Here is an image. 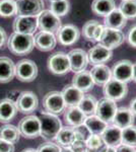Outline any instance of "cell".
Wrapping results in <instances>:
<instances>
[{"mask_svg":"<svg viewBox=\"0 0 136 152\" xmlns=\"http://www.w3.org/2000/svg\"><path fill=\"white\" fill-rule=\"evenodd\" d=\"M7 47L14 55H28L35 48V38L33 35L13 33L7 39Z\"/></svg>","mask_w":136,"mask_h":152,"instance_id":"1","label":"cell"},{"mask_svg":"<svg viewBox=\"0 0 136 152\" xmlns=\"http://www.w3.org/2000/svg\"><path fill=\"white\" fill-rule=\"evenodd\" d=\"M41 124V136L47 140L55 139L57 134L62 128V123L57 115L50 114L47 112H41L39 117Z\"/></svg>","mask_w":136,"mask_h":152,"instance_id":"2","label":"cell"},{"mask_svg":"<svg viewBox=\"0 0 136 152\" xmlns=\"http://www.w3.org/2000/svg\"><path fill=\"white\" fill-rule=\"evenodd\" d=\"M18 130L21 136L28 139H34L41 136V124L39 117L31 115L21 120L18 124Z\"/></svg>","mask_w":136,"mask_h":152,"instance_id":"3","label":"cell"},{"mask_svg":"<svg viewBox=\"0 0 136 152\" xmlns=\"http://www.w3.org/2000/svg\"><path fill=\"white\" fill-rule=\"evenodd\" d=\"M103 92L106 99H109L114 102H118L127 95L128 86L127 83L119 81L117 79L111 78L109 81L103 86Z\"/></svg>","mask_w":136,"mask_h":152,"instance_id":"4","label":"cell"},{"mask_svg":"<svg viewBox=\"0 0 136 152\" xmlns=\"http://www.w3.org/2000/svg\"><path fill=\"white\" fill-rule=\"evenodd\" d=\"M15 76L23 82H32L38 76V66L29 59H23L15 65Z\"/></svg>","mask_w":136,"mask_h":152,"instance_id":"5","label":"cell"},{"mask_svg":"<svg viewBox=\"0 0 136 152\" xmlns=\"http://www.w3.org/2000/svg\"><path fill=\"white\" fill-rule=\"evenodd\" d=\"M61 19L51 10H43L38 15V28L42 31L55 34L61 28Z\"/></svg>","mask_w":136,"mask_h":152,"instance_id":"6","label":"cell"},{"mask_svg":"<svg viewBox=\"0 0 136 152\" xmlns=\"http://www.w3.org/2000/svg\"><path fill=\"white\" fill-rule=\"evenodd\" d=\"M43 107L45 112L53 115H59L65 111L66 104L61 91L48 92L43 99Z\"/></svg>","mask_w":136,"mask_h":152,"instance_id":"7","label":"cell"},{"mask_svg":"<svg viewBox=\"0 0 136 152\" xmlns=\"http://www.w3.org/2000/svg\"><path fill=\"white\" fill-rule=\"evenodd\" d=\"M48 68L53 74L63 75L70 71L67 54L63 52H57L51 55L48 59Z\"/></svg>","mask_w":136,"mask_h":152,"instance_id":"8","label":"cell"},{"mask_svg":"<svg viewBox=\"0 0 136 152\" xmlns=\"http://www.w3.org/2000/svg\"><path fill=\"white\" fill-rule=\"evenodd\" d=\"M44 10L43 0H17L16 14L21 16H38Z\"/></svg>","mask_w":136,"mask_h":152,"instance_id":"9","label":"cell"},{"mask_svg":"<svg viewBox=\"0 0 136 152\" xmlns=\"http://www.w3.org/2000/svg\"><path fill=\"white\" fill-rule=\"evenodd\" d=\"M125 41L124 34L119 29L111 28L108 26H104L103 34L101 36L100 42L101 45L105 46L106 48L113 50V49L119 47Z\"/></svg>","mask_w":136,"mask_h":152,"instance_id":"10","label":"cell"},{"mask_svg":"<svg viewBox=\"0 0 136 152\" xmlns=\"http://www.w3.org/2000/svg\"><path fill=\"white\" fill-rule=\"evenodd\" d=\"M117 104L116 102L111 100L109 99L104 97L100 102H98V105H96V116L106 122L107 124H112L113 119L115 117V114L117 112Z\"/></svg>","mask_w":136,"mask_h":152,"instance_id":"11","label":"cell"},{"mask_svg":"<svg viewBox=\"0 0 136 152\" xmlns=\"http://www.w3.org/2000/svg\"><path fill=\"white\" fill-rule=\"evenodd\" d=\"M13 31L17 34L33 35L38 28V16H21L13 20Z\"/></svg>","mask_w":136,"mask_h":152,"instance_id":"12","label":"cell"},{"mask_svg":"<svg viewBox=\"0 0 136 152\" xmlns=\"http://www.w3.org/2000/svg\"><path fill=\"white\" fill-rule=\"evenodd\" d=\"M17 111L23 114H31L38 107L39 99L32 91H23L18 95L15 102Z\"/></svg>","mask_w":136,"mask_h":152,"instance_id":"13","label":"cell"},{"mask_svg":"<svg viewBox=\"0 0 136 152\" xmlns=\"http://www.w3.org/2000/svg\"><path fill=\"white\" fill-rule=\"evenodd\" d=\"M70 71L74 73H78L85 70L88 65L87 53L82 49H73L67 54Z\"/></svg>","mask_w":136,"mask_h":152,"instance_id":"14","label":"cell"},{"mask_svg":"<svg viewBox=\"0 0 136 152\" xmlns=\"http://www.w3.org/2000/svg\"><path fill=\"white\" fill-rule=\"evenodd\" d=\"M111 71H112V78L127 83L132 80L133 63L129 60H121L113 66Z\"/></svg>","mask_w":136,"mask_h":152,"instance_id":"15","label":"cell"},{"mask_svg":"<svg viewBox=\"0 0 136 152\" xmlns=\"http://www.w3.org/2000/svg\"><path fill=\"white\" fill-rule=\"evenodd\" d=\"M79 37V29L73 24H66L64 26H61V28L56 33V39L63 46L73 45L78 41Z\"/></svg>","mask_w":136,"mask_h":152,"instance_id":"16","label":"cell"},{"mask_svg":"<svg viewBox=\"0 0 136 152\" xmlns=\"http://www.w3.org/2000/svg\"><path fill=\"white\" fill-rule=\"evenodd\" d=\"M113 56V51L106 48L105 46L98 44L95 47H93L87 52L88 63L91 65H102L108 62Z\"/></svg>","mask_w":136,"mask_h":152,"instance_id":"17","label":"cell"},{"mask_svg":"<svg viewBox=\"0 0 136 152\" xmlns=\"http://www.w3.org/2000/svg\"><path fill=\"white\" fill-rule=\"evenodd\" d=\"M35 38V46L37 49L43 52H49L56 47L57 39L54 34L47 31H39Z\"/></svg>","mask_w":136,"mask_h":152,"instance_id":"18","label":"cell"},{"mask_svg":"<svg viewBox=\"0 0 136 152\" xmlns=\"http://www.w3.org/2000/svg\"><path fill=\"white\" fill-rule=\"evenodd\" d=\"M101 137L105 145L117 147L122 144V129L118 128L113 124L109 125L101 134Z\"/></svg>","mask_w":136,"mask_h":152,"instance_id":"19","label":"cell"},{"mask_svg":"<svg viewBox=\"0 0 136 152\" xmlns=\"http://www.w3.org/2000/svg\"><path fill=\"white\" fill-rule=\"evenodd\" d=\"M63 95L64 102H65L66 107H77L82 97L85 96V92H82L80 89L75 87L74 85H66L61 91Z\"/></svg>","mask_w":136,"mask_h":152,"instance_id":"20","label":"cell"},{"mask_svg":"<svg viewBox=\"0 0 136 152\" xmlns=\"http://www.w3.org/2000/svg\"><path fill=\"white\" fill-rule=\"evenodd\" d=\"M135 116L132 114L129 107H119L115 114L112 124L120 129H124L129 127L134 123Z\"/></svg>","mask_w":136,"mask_h":152,"instance_id":"21","label":"cell"},{"mask_svg":"<svg viewBox=\"0 0 136 152\" xmlns=\"http://www.w3.org/2000/svg\"><path fill=\"white\" fill-rule=\"evenodd\" d=\"M15 76V64L8 57H0V83L10 82Z\"/></svg>","mask_w":136,"mask_h":152,"instance_id":"22","label":"cell"},{"mask_svg":"<svg viewBox=\"0 0 136 152\" xmlns=\"http://www.w3.org/2000/svg\"><path fill=\"white\" fill-rule=\"evenodd\" d=\"M72 85L80 89L82 92H86L93 89L95 86V82H93L90 71L83 70L81 72L75 73L72 78Z\"/></svg>","mask_w":136,"mask_h":152,"instance_id":"23","label":"cell"},{"mask_svg":"<svg viewBox=\"0 0 136 152\" xmlns=\"http://www.w3.org/2000/svg\"><path fill=\"white\" fill-rule=\"evenodd\" d=\"M95 84L104 86L112 78V71L107 65H96L90 71Z\"/></svg>","mask_w":136,"mask_h":152,"instance_id":"24","label":"cell"},{"mask_svg":"<svg viewBox=\"0 0 136 152\" xmlns=\"http://www.w3.org/2000/svg\"><path fill=\"white\" fill-rule=\"evenodd\" d=\"M86 116L78 109V107H69L64 111V121L69 127H77L82 125Z\"/></svg>","mask_w":136,"mask_h":152,"instance_id":"25","label":"cell"},{"mask_svg":"<svg viewBox=\"0 0 136 152\" xmlns=\"http://www.w3.org/2000/svg\"><path fill=\"white\" fill-rule=\"evenodd\" d=\"M17 107L15 102L9 99L0 100V122L8 123L17 114Z\"/></svg>","mask_w":136,"mask_h":152,"instance_id":"26","label":"cell"},{"mask_svg":"<svg viewBox=\"0 0 136 152\" xmlns=\"http://www.w3.org/2000/svg\"><path fill=\"white\" fill-rule=\"evenodd\" d=\"M114 9H116L115 0H93L91 10L99 16L106 18Z\"/></svg>","mask_w":136,"mask_h":152,"instance_id":"27","label":"cell"},{"mask_svg":"<svg viewBox=\"0 0 136 152\" xmlns=\"http://www.w3.org/2000/svg\"><path fill=\"white\" fill-rule=\"evenodd\" d=\"M126 23H127V18L123 15L122 12L118 8L114 9L110 14H108L105 18V26L119 29V31L126 26Z\"/></svg>","mask_w":136,"mask_h":152,"instance_id":"28","label":"cell"},{"mask_svg":"<svg viewBox=\"0 0 136 152\" xmlns=\"http://www.w3.org/2000/svg\"><path fill=\"white\" fill-rule=\"evenodd\" d=\"M55 140L60 147H70L75 141V134L72 127H62L55 137Z\"/></svg>","mask_w":136,"mask_h":152,"instance_id":"29","label":"cell"},{"mask_svg":"<svg viewBox=\"0 0 136 152\" xmlns=\"http://www.w3.org/2000/svg\"><path fill=\"white\" fill-rule=\"evenodd\" d=\"M21 136V135L19 133L18 128L14 125L7 124L0 128V139H2V140L15 144L19 141Z\"/></svg>","mask_w":136,"mask_h":152,"instance_id":"30","label":"cell"},{"mask_svg":"<svg viewBox=\"0 0 136 152\" xmlns=\"http://www.w3.org/2000/svg\"><path fill=\"white\" fill-rule=\"evenodd\" d=\"M86 126V128L90 130L91 134L101 135L105 131V129L109 126L106 122L98 118L96 115H91V116H87L85 118V121L83 123Z\"/></svg>","mask_w":136,"mask_h":152,"instance_id":"31","label":"cell"},{"mask_svg":"<svg viewBox=\"0 0 136 152\" xmlns=\"http://www.w3.org/2000/svg\"><path fill=\"white\" fill-rule=\"evenodd\" d=\"M96 105H98V100H96L95 96H93L90 94H85V96L82 97V99L80 100L77 107L87 117L96 114Z\"/></svg>","mask_w":136,"mask_h":152,"instance_id":"32","label":"cell"},{"mask_svg":"<svg viewBox=\"0 0 136 152\" xmlns=\"http://www.w3.org/2000/svg\"><path fill=\"white\" fill-rule=\"evenodd\" d=\"M16 14L15 0H0V16L10 18Z\"/></svg>","mask_w":136,"mask_h":152,"instance_id":"33","label":"cell"},{"mask_svg":"<svg viewBox=\"0 0 136 152\" xmlns=\"http://www.w3.org/2000/svg\"><path fill=\"white\" fill-rule=\"evenodd\" d=\"M119 10L126 18H136V0H123L119 5Z\"/></svg>","mask_w":136,"mask_h":152,"instance_id":"34","label":"cell"},{"mask_svg":"<svg viewBox=\"0 0 136 152\" xmlns=\"http://www.w3.org/2000/svg\"><path fill=\"white\" fill-rule=\"evenodd\" d=\"M122 144L136 148V126L131 125L122 129Z\"/></svg>","mask_w":136,"mask_h":152,"instance_id":"35","label":"cell"},{"mask_svg":"<svg viewBox=\"0 0 136 152\" xmlns=\"http://www.w3.org/2000/svg\"><path fill=\"white\" fill-rule=\"evenodd\" d=\"M69 8H70V4H69L68 0H57V1L51 2L50 10L59 18L67 14Z\"/></svg>","mask_w":136,"mask_h":152,"instance_id":"36","label":"cell"},{"mask_svg":"<svg viewBox=\"0 0 136 152\" xmlns=\"http://www.w3.org/2000/svg\"><path fill=\"white\" fill-rule=\"evenodd\" d=\"M85 143L86 147H87V152H99L100 149L105 145L101 135L96 134H91Z\"/></svg>","mask_w":136,"mask_h":152,"instance_id":"37","label":"cell"},{"mask_svg":"<svg viewBox=\"0 0 136 152\" xmlns=\"http://www.w3.org/2000/svg\"><path fill=\"white\" fill-rule=\"evenodd\" d=\"M99 24H100V23L96 20H90L85 23V26L82 28V33L83 37L86 40L93 41V33H95V29Z\"/></svg>","mask_w":136,"mask_h":152,"instance_id":"38","label":"cell"},{"mask_svg":"<svg viewBox=\"0 0 136 152\" xmlns=\"http://www.w3.org/2000/svg\"><path fill=\"white\" fill-rule=\"evenodd\" d=\"M74 130V134H75V139L76 140H81V141H85L90 138V136L91 133L90 132V130L86 128V126L85 124L79 125L77 127H72Z\"/></svg>","mask_w":136,"mask_h":152,"instance_id":"39","label":"cell"},{"mask_svg":"<svg viewBox=\"0 0 136 152\" xmlns=\"http://www.w3.org/2000/svg\"><path fill=\"white\" fill-rule=\"evenodd\" d=\"M37 152H61V147L58 144L52 143V142H46L42 144L37 149Z\"/></svg>","mask_w":136,"mask_h":152,"instance_id":"40","label":"cell"},{"mask_svg":"<svg viewBox=\"0 0 136 152\" xmlns=\"http://www.w3.org/2000/svg\"><path fill=\"white\" fill-rule=\"evenodd\" d=\"M73 152H87V147H86L85 141L81 140H76L71 144V146L69 147Z\"/></svg>","mask_w":136,"mask_h":152,"instance_id":"41","label":"cell"},{"mask_svg":"<svg viewBox=\"0 0 136 152\" xmlns=\"http://www.w3.org/2000/svg\"><path fill=\"white\" fill-rule=\"evenodd\" d=\"M14 150H15L14 144L0 139V152H14Z\"/></svg>","mask_w":136,"mask_h":152,"instance_id":"42","label":"cell"},{"mask_svg":"<svg viewBox=\"0 0 136 152\" xmlns=\"http://www.w3.org/2000/svg\"><path fill=\"white\" fill-rule=\"evenodd\" d=\"M127 41H128V43H129V45L136 48V26H133L129 31L128 37H127Z\"/></svg>","mask_w":136,"mask_h":152,"instance_id":"43","label":"cell"},{"mask_svg":"<svg viewBox=\"0 0 136 152\" xmlns=\"http://www.w3.org/2000/svg\"><path fill=\"white\" fill-rule=\"evenodd\" d=\"M116 151L117 152H136L135 147L126 145V144H120L119 146L116 147Z\"/></svg>","mask_w":136,"mask_h":152,"instance_id":"44","label":"cell"},{"mask_svg":"<svg viewBox=\"0 0 136 152\" xmlns=\"http://www.w3.org/2000/svg\"><path fill=\"white\" fill-rule=\"evenodd\" d=\"M103 31H104V26H102V24L100 23L96 28L95 33H93V41L100 42V39H101V36H102V34H103Z\"/></svg>","mask_w":136,"mask_h":152,"instance_id":"45","label":"cell"},{"mask_svg":"<svg viewBox=\"0 0 136 152\" xmlns=\"http://www.w3.org/2000/svg\"><path fill=\"white\" fill-rule=\"evenodd\" d=\"M7 41V35L3 28L0 26V49L3 48V46L6 44Z\"/></svg>","mask_w":136,"mask_h":152,"instance_id":"46","label":"cell"},{"mask_svg":"<svg viewBox=\"0 0 136 152\" xmlns=\"http://www.w3.org/2000/svg\"><path fill=\"white\" fill-rule=\"evenodd\" d=\"M99 152H117V151H116V147L104 145L102 148L100 149V151Z\"/></svg>","mask_w":136,"mask_h":152,"instance_id":"47","label":"cell"},{"mask_svg":"<svg viewBox=\"0 0 136 152\" xmlns=\"http://www.w3.org/2000/svg\"><path fill=\"white\" fill-rule=\"evenodd\" d=\"M129 109H130V111L132 112V114L134 115V116H136V99L131 100Z\"/></svg>","mask_w":136,"mask_h":152,"instance_id":"48","label":"cell"},{"mask_svg":"<svg viewBox=\"0 0 136 152\" xmlns=\"http://www.w3.org/2000/svg\"><path fill=\"white\" fill-rule=\"evenodd\" d=\"M132 79L136 82V62L133 63V75H132Z\"/></svg>","mask_w":136,"mask_h":152,"instance_id":"49","label":"cell"},{"mask_svg":"<svg viewBox=\"0 0 136 152\" xmlns=\"http://www.w3.org/2000/svg\"><path fill=\"white\" fill-rule=\"evenodd\" d=\"M61 152H73L69 147H61Z\"/></svg>","mask_w":136,"mask_h":152,"instance_id":"50","label":"cell"},{"mask_svg":"<svg viewBox=\"0 0 136 152\" xmlns=\"http://www.w3.org/2000/svg\"><path fill=\"white\" fill-rule=\"evenodd\" d=\"M21 152H37V150L34 148H26V149H24Z\"/></svg>","mask_w":136,"mask_h":152,"instance_id":"51","label":"cell"},{"mask_svg":"<svg viewBox=\"0 0 136 152\" xmlns=\"http://www.w3.org/2000/svg\"><path fill=\"white\" fill-rule=\"evenodd\" d=\"M50 1L52 2V1H57V0H50Z\"/></svg>","mask_w":136,"mask_h":152,"instance_id":"52","label":"cell"},{"mask_svg":"<svg viewBox=\"0 0 136 152\" xmlns=\"http://www.w3.org/2000/svg\"><path fill=\"white\" fill-rule=\"evenodd\" d=\"M122 1H123V0H122Z\"/></svg>","mask_w":136,"mask_h":152,"instance_id":"53","label":"cell"}]
</instances>
